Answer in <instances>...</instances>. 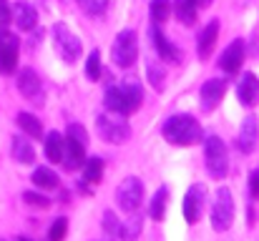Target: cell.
Returning <instances> with one entry per match:
<instances>
[{
	"mask_svg": "<svg viewBox=\"0 0 259 241\" xmlns=\"http://www.w3.org/2000/svg\"><path fill=\"white\" fill-rule=\"evenodd\" d=\"M78 5L93 18H98V15H103L108 10V0H78Z\"/></svg>",
	"mask_w": 259,
	"mask_h": 241,
	"instance_id": "cell-31",
	"label": "cell"
},
{
	"mask_svg": "<svg viewBox=\"0 0 259 241\" xmlns=\"http://www.w3.org/2000/svg\"><path fill=\"white\" fill-rule=\"evenodd\" d=\"M234 224V199L227 186H222L211 201V229L214 231H227Z\"/></svg>",
	"mask_w": 259,
	"mask_h": 241,
	"instance_id": "cell-8",
	"label": "cell"
},
{
	"mask_svg": "<svg viewBox=\"0 0 259 241\" xmlns=\"http://www.w3.org/2000/svg\"><path fill=\"white\" fill-rule=\"evenodd\" d=\"M224 93H227V83H224L222 78L206 80V83L201 85V108H204L206 113H209V111H214V108L222 103Z\"/></svg>",
	"mask_w": 259,
	"mask_h": 241,
	"instance_id": "cell-15",
	"label": "cell"
},
{
	"mask_svg": "<svg viewBox=\"0 0 259 241\" xmlns=\"http://www.w3.org/2000/svg\"><path fill=\"white\" fill-rule=\"evenodd\" d=\"M217 38H219V20H209L206 28H204L201 35H199V56H201L204 61L211 56V51H214V45H217Z\"/></svg>",
	"mask_w": 259,
	"mask_h": 241,
	"instance_id": "cell-19",
	"label": "cell"
},
{
	"mask_svg": "<svg viewBox=\"0 0 259 241\" xmlns=\"http://www.w3.org/2000/svg\"><path fill=\"white\" fill-rule=\"evenodd\" d=\"M118 226H121V224H118V219L113 216V211H106V214H103V229H106V234H108V236H118Z\"/></svg>",
	"mask_w": 259,
	"mask_h": 241,
	"instance_id": "cell-34",
	"label": "cell"
},
{
	"mask_svg": "<svg viewBox=\"0 0 259 241\" xmlns=\"http://www.w3.org/2000/svg\"><path fill=\"white\" fill-rule=\"evenodd\" d=\"M166 204H169V188L166 186H159L156 194H154V199H151V204H149V216L156 219V221H161L166 216Z\"/></svg>",
	"mask_w": 259,
	"mask_h": 241,
	"instance_id": "cell-24",
	"label": "cell"
},
{
	"mask_svg": "<svg viewBox=\"0 0 259 241\" xmlns=\"http://www.w3.org/2000/svg\"><path fill=\"white\" fill-rule=\"evenodd\" d=\"M20 241H30V239H20Z\"/></svg>",
	"mask_w": 259,
	"mask_h": 241,
	"instance_id": "cell-38",
	"label": "cell"
},
{
	"mask_svg": "<svg viewBox=\"0 0 259 241\" xmlns=\"http://www.w3.org/2000/svg\"><path fill=\"white\" fill-rule=\"evenodd\" d=\"M53 45H56L58 56H61L66 63H76V61L81 58V51H83L81 38H78L66 23H56V25H53Z\"/></svg>",
	"mask_w": 259,
	"mask_h": 241,
	"instance_id": "cell-6",
	"label": "cell"
},
{
	"mask_svg": "<svg viewBox=\"0 0 259 241\" xmlns=\"http://www.w3.org/2000/svg\"><path fill=\"white\" fill-rule=\"evenodd\" d=\"M18 56H20V43H18V38L3 28V30H0V73H3V76L15 73Z\"/></svg>",
	"mask_w": 259,
	"mask_h": 241,
	"instance_id": "cell-10",
	"label": "cell"
},
{
	"mask_svg": "<svg viewBox=\"0 0 259 241\" xmlns=\"http://www.w3.org/2000/svg\"><path fill=\"white\" fill-rule=\"evenodd\" d=\"M81 168H83V181L86 183H98L103 178V161L98 156H86Z\"/></svg>",
	"mask_w": 259,
	"mask_h": 241,
	"instance_id": "cell-27",
	"label": "cell"
},
{
	"mask_svg": "<svg viewBox=\"0 0 259 241\" xmlns=\"http://www.w3.org/2000/svg\"><path fill=\"white\" fill-rule=\"evenodd\" d=\"M249 194L252 199H259V168L249 171Z\"/></svg>",
	"mask_w": 259,
	"mask_h": 241,
	"instance_id": "cell-36",
	"label": "cell"
},
{
	"mask_svg": "<svg viewBox=\"0 0 259 241\" xmlns=\"http://www.w3.org/2000/svg\"><path fill=\"white\" fill-rule=\"evenodd\" d=\"M96 131H98L101 141H106V143H126L131 138V128L123 121V116L111 113V111L108 113H101L96 118Z\"/></svg>",
	"mask_w": 259,
	"mask_h": 241,
	"instance_id": "cell-4",
	"label": "cell"
},
{
	"mask_svg": "<svg viewBox=\"0 0 259 241\" xmlns=\"http://www.w3.org/2000/svg\"><path fill=\"white\" fill-rule=\"evenodd\" d=\"M237 98L242 106L252 108L259 103V76L257 73H244L237 85Z\"/></svg>",
	"mask_w": 259,
	"mask_h": 241,
	"instance_id": "cell-16",
	"label": "cell"
},
{
	"mask_svg": "<svg viewBox=\"0 0 259 241\" xmlns=\"http://www.w3.org/2000/svg\"><path fill=\"white\" fill-rule=\"evenodd\" d=\"M66 234H68V219L66 216H58L51 224V229H48V241H63Z\"/></svg>",
	"mask_w": 259,
	"mask_h": 241,
	"instance_id": "cell-29",
	"label": "cell"
},
{
	"mask_svg": "<svg viewBox=\"0 0 259 241\" xmlns=\"http://www.w3.org/2000/svg\"><path fill=\"white\" fill-rule=\"evenodd\" d=\"M13 23V8L8 5V0H0V30L8 28Z\"/></svg>",
	"mask_w": 259,
	"mask_h": 241,
	"instance_id": "cell-35",
	"label": "cell"
},
{
	"mask_svg": "<svg viewBox=\"0 0 259 241\" xmlns=\"http://www.w3.org/2000/svg\"><path fill=\"white\" fill-rule=\"evenodd\" d=\"M116 201H118V209L126 211V214L139 211V206L144 204V183H141V178H136V176L123 178L118 191H116Z\"/></svg>",
	"mask_w": 259,
	"mask_h": 241,
	"instance_id": "cell-9",
	"label": "cell"
},
{
	"mask_svg": "<svg viewBox=\"0 0 259 241\" xmlns=\"http://www.w3.org/2000/svg\"><path fill=\"white\" fill-rule=\"evenodd\" d=\"M63 149H66V138L58 131L46 133V156H48V161H63Z\"/></svg>",
	"mask_w": 259,
	"mask_h": 241,
	"instance_id": "cell-25",
	"label": "cell"
},
{
	"mask_svg": "<svg viewBox=\"0 0 259 241\" xmlns=\"http://www.w3.org/2000/svg\"><path fill=\"white\" fill-rule=\"evenodd\" d=\"M259 143V118L257 116H247L242 121L239 136H237V146L242 154H252Z\"/></svg>",
	"mask_w": 259,
	"mask_h": 241,
	"instance_id": "cell-13",
	"label": "cell"
},
{
	"mask_svg": "<svg viewBox=\"0 0 259 241\" xmlns=\"http://www.w3.org/2000/svg\"><path fill=\"white\" fill-rule=\"evenodd\" d=\"M141 101H144V88L136 78H123L121 85L106 88V95H103L106 111L118 113V116H131L134 111L141 108Z\"/></svg>",
	"mask_w": 259,
	"mask_h": 241,
	"instance_id": "cell-1",
	"label": "cell"
},
{
	"mask_svg": "<svg viewBox=\"0 0 259 241\" xmlns=\"http://www.w3.org/2000/svg\"><path fill=\"white\" fill-rule=\"evenodd\" d=\"M244 63V40H232L219 56V68L224 73H237Z\"/></svg>",
	"mask_w": 259,
	"mask_h": 241,
	"instance_id": "cell-14",
	"label": "cell"
},
{
	"mask_svg": "<svg viewBox=\"0 0 259 241\" xmlns=\"http://www.w3.org/2000/svg\"><path fill=\"white\" fill-rule=\"evenodd\" d=\"M164 78H166L164 68L159 63H149V80H151V85L156 90H164Z\"/></svg>",
	"mask_w": 259,
	"mask_h": 241,
	"instance_id": "cell-33",
	"label": "cell"
},
{
	"mask_svg": "<svg viewBox=\"0 0 259 241\" xmlns=\"http://www.w3.org/2000/svg\"><path fill=\"white\" fill-rule=\"evenodd\" d=\"M66 149H63V166L68 171H76L83 166L86 161V149H88V133L81 123H71L66 131Z\"/></svg>",
	"mask_w": 259,
	"mask_h": 241,
	"instance_id": "cell-3",
	"label": "cell"
},
{
	"mask_svg": "<svg viewBox=\"0 0 259 241\" xmlns=\"http://www.w3.org/2000/svg\"><path fill=\"white\" fill-rule=\"evenodd\" d=\"M141 229H144V219H141L139 211H134L126 221H121V226H118V239L121 241H136V236L141 234Z\"/></svg>",
	"mask_w": 259,
	"mask_h": 241,
	"instance_id": "cell-21",
	"label": "cell"
},
{
	"mask_svg": "<svg viewBox=\"0 0 259 241\" xmlns=\"http://www.w3.org/2000/svg\"><path fill=\"white\" fill-rule=\"evenodd\" d=\"M136 56H139V38H136V30L126 28L116 35L113 40V48H111V58H113V66L118 68H131L136 63Z\"/></svg>",
	"mask_w": 259,
	"mask_h": 241,
	"instance_id": "cell-7",
	"label": "cell"
},
{
	"mask_svg": "<svg viewBox=\"0 0 259 241\" xmlns=\"http://www.w3.org/2000/svg\"><path fill=\"white\" fill-rule=\"evenodd\" d=\"M13 159L18 161V163H35V149H33V143L25 138V136H15L13 138Z\"/></svg>",
	"mask_w": 259,
	"mask_h": 241,
	"instance_id": "cell-22",
	"label": "cell"
},
{
	"mask_svg": "<svg viewBox=\"0 0 259 241\" xmlns=\"http://www.w3.org/2000/svg\"><path fill=\"white\" fill-rule=\"evenodd\" d=\"M18 126H20V131L25 133V136H30V138H40L43 136V126H40V121L33 116V113H18Z\"/></svg>",
	"mask_w": 259,
	"mask_h": 241,
	"instance_id": "cell-26",
	"label": "cell"
},
{
	"mask_svg": "<svg viewBox=\"0 0 259 241\" xmlns=\"http://www.w3.org/2000/svg\"><path fill=\"white\" fill-rule=\"evenodd\" d=\"M164 138L171 143V146H194L201 141V126L194 116L189 113H176L169 116L164 121V128H161Z\"/></svg>",
	"mask_w": 259,
	"mask_h": 241,
	"instance_id": "cell-2",
	"label": "cell"
},
{
	"mask_svg": "<svg viewBox=\"0 0 259 241\" xmlns=\"http://www.w3.org/2000/svg\"><path fill=\"white\" fill-rule=\"evenodd\" d=\"M86 76H88V80H98V76H101V53H98V48H93L88 53Z\"/></svg>",
	"mask_w": 259,
	"mask_h": 241,
	"instance_id": "cell-30",
	"label": "cell"
},
{
	"mask_svg": "<svg viewBox=\"0 0 259 241\" xmlns=\"http://www.w3.org/2000/svg\"><path fill=\"white\" fill-rule=\"evenodd\" d=\"M211 5V0H199V8H209Z\"/></svg>",
	"mask_w": 259,
	"mask_h": 241,
	"instance_id": "cell-37",
	"label": "cell"
},
{
	"mask_svg": "<svg viewBox=\"0 0 259 241\" xmlns=\"http://www.w3.org/2000/svg\"><path fill=\"white\" fill-rule=\"evenodd\" d=\"M13 23L20 28V30H33L35 23H38V13L30 3H15L13 5Z\"/></svg>",
	"mask_w": 259,
	"mask_h": 241,
	"instance_id": "cell-18",
	"label": "cell"
},
{
	"mask_svg": "<svg viewBox=\"0 0 259 241\" xmlns=\"http://www.w3.org/2000/svg\"><path fill=\"white\" fill-rule=\"evenodd\" d=\"M149 13H151V20H154L156 25L166 23L169 15H171V0H151Z\"/></svg>",
	"mask_w": 259,
	"mask_h": 241,
	"instance_id": "cell-28",
	"label": "cell"
},
{
	"mask_svg": "<svg viewBox=\"0 0 259 241\" xmlns=\"http://www.w3.org/2000/svg\"><path fill=\"white\" fill-rule=\"evenodd\" d=\"M204 206H206V186H201V183L189 186V191L184 196V219L189 224H196L204 214Z\"/></svg>",
	"mask_w": 259,
	"mask_h": 241,
	"instance_id": "cell-11",
	"label": "cell"
},
{
	"mask_svg": "<svg viewBox=\"0 0 259 241\" xmlns=\"http://www.w3.org/2000/svg\"><path fill=\"white\" fill-rule=\"evenodd\" d=\"M18 90L30 101V103H43L46 98V90H43V83H40V76L33 71V68H23L18 73Z\"/></svg>",
	"mask_w": 259,
	"mask_h": 241,
	"instance_id": "cell-12",
	"label": "cell"
},
{
	"mask_svg": "<svg viewBox=\"0 0 259 241\" xmlns=\"http://www.w3.org/2000/svg\"><path fill=\"white\" fill-rule=\"evenodd\" d=\"M174 13L184 25H191V23H196V15H199V0H176Z\"/></svg>",
	"mask_w": 259,
	"mask_h": 241,
	"instance_id": "cell-23",
	"label": "cell"
},
{
	"mask_svg": "<svg viewBox=\"0 0 259 241\" xmlns=\"http://www.w3.org/2000/svg\"><path fill=\"white\" fill-rule=\"evenodd\" d=\"M204 161H206V171L211 178H224L229 171V154H227V143L219 136H209L204 141Z\"/></svg>",
	"mask_w": 259,
	"mask_h": 241,
	"instance_id": "cell-5",
	"label": "cell"
},
{
	"mask_svg": "<svg viewBox=\"0 0 259 241\" xmlns=\"http://www.w3.org/2000/svg\"><path fill=\"white\" fill-rule=\"evenodd\" d=\"M23 201H25L28 206H35V209H48V206H51V199L43 196V194H38V191H25V194H23Z\"/></svg>",
	"mask_w": 259,
	"mask_h": 241,
	"instance_id": "cell-32",
	"label": "cell"
},
{
	"mask_svg": "<svg viewBox=\"0 0 259 241\" xmlns=\"http://www.w3.org/2000/svg\"><path fill=\"white\" fill-rule=\"evenodd\" d=\"M30 181H33L38 188H46V191H51V188H58V183H61L58 173H56L53 168H48V166H35V171H33Z\"/></svg>",
	"mask_w": 259,
	"mask_h": 241,
	"instance_id": "cell-20",
	"label": "cell"
},
{
	"mask_svg": "<svg viewBox=\"0 0 259 241\" xmlns=\"http://www.w3.org/2000/svg\"><path fill=\"white\" fill-rule=\"evenodd\" d=\"M151 43H154V48H156V53H159V58H161V61H166V63H179L181 53L176 51V45L169 43V38L159 30V25H156V23H154V28H151Z\"/></svg>",
	"mask_w": 259,
	"mask_h": 241,
	"instance_id": "cell-17",
	"label": "cell"
}]
</instances>
